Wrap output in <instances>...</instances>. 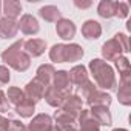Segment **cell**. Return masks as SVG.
I'll return each mask as SVG.
<instances>
[{
	"mask_svg": "<svg viewBox=\"0 0 131 131\" xmlns=\"http://www.w3.org/2000/svg\"><path fill=\"white\" fill-rule=\"evenodd\" d=\"M83 54V51L77 46V45H73V46H54L52 51H51V59L52 60H67V59H79L80 56Z\"/></svg>",
	"mask_w": 131,
	"mask_h": 131,
	"instance_id": "1",
	"label": "cell"
},
{
	"mask_svg": "<svg viewBox=\"0 0 131 131\" xmlns=\"http://www.w3.org/2000/svg\"><path fill=\"white\" fill-rule=\"evenodd\" d=\"M57 32L62 39H71L76 32V28H74V23L70 22V20H60L57 23Z\"/></svg>",
	"mask_w": 131,
	"mask_h": 131,
	"instance_id": "2",
	"label": "cell"
},
{
	"mask_svg": "<svg viewBox=\"0 0 131 131\" xmlns=\"http://www.w3.org/2000/svg\"><path fill=\"white\" fill-rule=\"evenodd\" d=\"M19 25H20V29H22L25 34H32V32H37V31H39L37 20H36L32 16H23Z\"/></svg>",
	"mask_w": 131,
	"mask_h": 131,
	"instance_id": "3",
	"label": "cell"
},
{
	"mask_svg": "<svg viewBox=\"0 0 131 131\" xmlns=\"http://www.w3.org/2000/svg\"><path fill=\"white\" fill-rule=\"evenodd\" d=\"M17 32V25L13 19H3L0 20V36L11 37Z\"/></svg>",
	"mask_w": 131,
	"mask_h": 131,
	"instance_id": "4",
	"label": "cell"
},
{
	"mask_svg": "<svg viewBox=\"0 0 131 131\" xmlns=\"http://www.w3.org/2000/svg\"><path fill=\"white\" fill-rule=\"evenodd\" d=\"M82 32L86 39H97L99 34H100V26L97 22H93V20H88L83 28H82Z\"/></svg>",
	"mask_w": 131,
	"mask_h": 131,
	"instance_id": "5",
	"label": "cell"
},
{
	"mask_svg": "<svg viewBox=\"0 0 131 131\" xmlns=\"http://www.w3.org/2000/svg\"><path fill=\"white\" fill-rule=\"evenodd\" d=\"M116 9H117V2L116 3H111V2H102L99 5V14L102 17H111L116 14Z\"/></svg>",
	"mask_w": 131,
	"mask_h": 131,
	"instance_id": "6",
	"label": "cell"
},
{
	"mask_svg": "<svg viewBox=\"0 0 131 131\" xmlns=\"http://www.w3.org/2000/svg\"><path fill=\"white\" fill-rule=\"evenodd\" d=\"M40 16L43 19L49 20V22H54V20H57L60 17V11L56 6H45V8L40 9Z\"/></svg>",
	"mask_w": 131,
	"mask_h": 131,
	"instance_id": "7",
	"label": "cell"
},
{
	"mask_svg": "<svg viewBox=\"0 0 131 131\" xmlns=\"http://www.w3.org/2000/svg\"><path fill=\"white\" fill-rule=\"evenodd\" d=\"M26 49L29 52H32V56H39L45 49V43L42 40H29V42H26Z\"/></svg>",
	"mask_w": 131,
	"mask_h": 131,
	"instance_id": "8",
	"label": "cell"
},
{
	"mask_svg": "<svg viewBox=\"0 0 131 131\" xmlns=\"http://www.w3.org/2000/svg\"><path fill=\"white\" fill-rule=\"evenodd\" d=\"M20 11H22L20 3H17V2H6L5 3V13H6V16L16 17V16H19Z\"/></svg>",
	"mask_w": 131,
	"mask_h": 131,
	"instance_id": "9",
	"label": "cell"
}]
</instances>
